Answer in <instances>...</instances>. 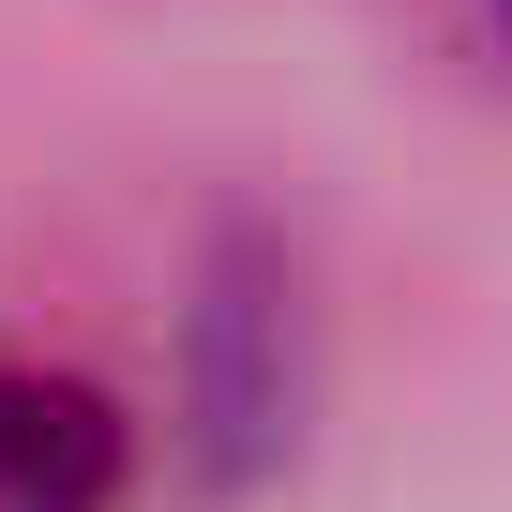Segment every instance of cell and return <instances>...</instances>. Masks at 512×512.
Returning a JSON list of instances; mask_svg holds the SVG:
<instances>
[{
	"label": "cell",
	"instance_id": "obj_1",
	"mask_svg": "<svg viewBox=\"0 0 512 512\" xmlns=\"http://www.w3.org/2000/svg\"><path fill=\"white\" fill-rule=\"evenodd\" d=\"M121 497V422L76 377H0V512H106Z\"/></svg>",
	"mask_w": 512,
	"mask_h": 512
},
{
	"label": "cell",
	"instance_id": "obj_2",
	"mask_svg": "<svg viewBox=\"0 0 512 512\" xmlns=\"http://www.w3.org/2000/svg\"><path fill=\"white\" fill-rule=\"evenodd\" d=\"M497 31H512V0H497Z\"/></svg>",
	"mask_w": 512,
	"mask_h": 512
}]
</instances>
